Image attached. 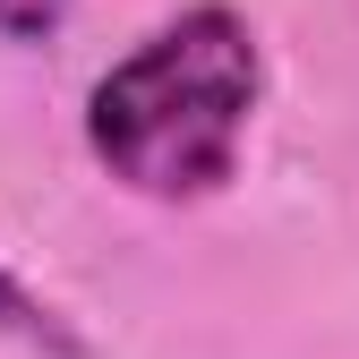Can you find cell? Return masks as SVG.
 I'll return each instance as SVG.
<instances>
[{"mask_svg":"<svg viewBox=\"0 0 359 359\" xmlns=\"http://www.w3.org/2000/svg\"><path fill=\"white\" fill-rule=\"evenodd\" d=\"M248 111H257V34L231 9H189L95 86L86 146L137 197H205L231 180Z\"/></svg>","mask_w":359,"mask_h":359,"instance_id":"cell-1","label":"cell"},{"mask_svg":"<svg viewBox=\"0 0 359 359\" xmlns=\"http://www.w3.org/2000/svg\"><path fill=\"white\" fill-rule=\"evenodd\" d=\"M60 9H69V0H0V34H9V43H34V34L60 26Z\"/></svg>","mask_w":359,"mask_h":359,"instance_id":"cell-3","label":"cell"},{"mask_svg":"<svg viewBox=\"0 0 359 359\" xmlns=\"http://www.w3.org/2000/svg\"><path fill=\"white\" fill-rule=\"evenodd\" d=\"M0 334H18V342H52V351H69V334L52 325V308H34L9 274H0Z\"/></svg>","mask_w":359,"mask_h":359,"instance_id":"cell-2","label":"cell"}]
</instances>
